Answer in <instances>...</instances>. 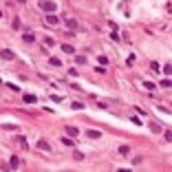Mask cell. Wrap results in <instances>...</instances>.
I'll list each match as a JSON object with an SVG mask.
<instances>
[{"instance_id": "obj_6", "label": "cell", "mask_w": 172, "mask_h": 172, "mask_svg": "<svg viewBox=\"0 0 172 172\" xmlns=\"http://www.w3.org/2000/svg\"><path fill=\"white\" fill-rule=\"evenodd\" d=\"M66 135H69V137H77V135H80V130H77L75 126H66Z\"/></svg>"}, {"instance_id": "obj_15", "label": "cell", "mask_w": 172, "mask_h": 172, "mask_svg": "<svg viewBox=\"0 0 172 172\" xmlns=\"http://www.w3.org/2000/svg\"><path fill=\"white\" fill-rule=\"evenodd\" d=\"M44 44H46V46H55V40H53V38H49V36H46V38H44Z\"/></svg>"}, {"instance_id": "obj_4", "label": "cell", "mask_w": 172, "mask_h": 172, "mask_svg": "<svg viewBox=\"0 0 172 172\" xmlns=\"http://www.w3.org/2000/svg\"><path fill=\"white\" fill-rule=\"evenodd\" d=\"M38 148H42L44 152H51V146H49V141H46V139H38Z\"/></svg>"}, {"instance_id": "obj_9", "label": "cell", "mask_w": 172, "mask_h": 172, "mask_svg": "<svg viewBox=\"0 0 172 172\" xmlns=\"http://www.w3.org/2000/svg\"><path fill=\"white\" fill-rule=\"evenodd\" d=\"M49 64H51V66H62V60H60V57H51Z\"/></svg>"}, {"instance_id": "obj_13", "label": "cell", "mask_w": 172, "mask_h": 172, "mask_svg": "<svg viewBox=\"0 0 172 172\" xmlns=\"http://www.w3.org/2000/svg\"><path fill=\"white\" fill-rule=\"evenodd\" d=\"M62 51H64V53H75V49H73L71 44H62Z\"/></svg>"}, {"instance_id": "obj_3", "label": "cell", "mask_w": 172, "mask_h": 172, "mask_svg": "<svg viewBox=\"0 0 172 172\" xmlns=\"http://www.w3.org/2000/svg\"><path fill=\"white\" fill-rule=\"evenodd\" d=\"M0 57H2V60H13L15 57V53L11 49H2V53H0Z\"/></svg>"}, {"instance_id": "obj_20", "label": "cell", "mask_w": 172, "mask_h": 172, "mask_svg": "<svg viewBox=\"0 0 172 172\" xmlns=\"http://www.w3.org/2000/svg\"><path fill=\"white\" fill-rule=\"evenodd\" d=\"M0 18H2V11H0Z\"/></svg>"}, {"instance_id": "obj_18", "label": "cell", "mask_w": 172, "mask_h": 172, "mask_svg": "<svg viewBox=\"0 0 172 172\" xmlns=\"http://www.w3.org/2000/svg\"><path fill=\"white\" fill-rule=\"evenodd\" d=\"M128 150H130L128 146H119V155H128Z\"/></svg>"}, {"instance_id": "obj_16", "label": "cell", "mask_w": 172, "mask_h": 172, "mask_svg": "<svg viewBox=\"0 0 172 172\" xmlns=\"http://www.w3.org/2000/svg\"><path fill=\"white\" fill-rule=\"evenodd\" d=\"M18 146L27 148V146H29V143H27V139H24V137H18Z\"/></svg>"}, {"instance_id": "obj_2", "label": "cell", "mask_w": 172, "mask_h": 172, "mask_svg": "<svg viewBox=\"0 0 172 172\" xmlns=\"http://www.w3.org/2000/svg\"><path fill=\"white\" fill-rule=\"evenodd\" d=\"M46 24H51V27L60 24V20H57V15H55V13H46Z\"/></svg>"}, {"instance_id": "obj_11", "label": "cell", "mask_w": 172, "mask_h": 172, "mask_svg": "<svg viewBox=\"0 0 172 172\" xmlns=\"http://www.w3.org/2000/svg\"><path fill=\"white\" fill-rule=\"evenodd\" d=\"M62 143H64V146H69V148H71V146H75V141H73L71 137H64V139H62Z\"/></svg>"}, {"instance_id": "obj_21", "label": "cell", "mask_w": 172, "mask_h": 172, "mask_svg": "<svg viewBox=\"0 0 172 172\" xmlns=\"http://www.w3.org/2000/svg\"><path fill=\"white\" fill-rule=\"evenodd\" d=\"M126 2H128V0H126Z\"/></svg>"}, {"instance_id": "obj_17", "label": "cell", "mask_w": 172, "mask_h": 172, "mask_svg": "<svg viewBox=\"0 0 172 172\" xmlns=\"http://www.w3.org/2000/svg\"><path fill=\"white\" fill-rule=\"evenodd\" d=\"M170 71H172V64H170V62H168V64L163 66V73H166V75H170Z\"/></svg>"}, {"instance_id": "obj_8", "label": "cell", "mask_w": 172, "mask_h": 172, "mask_svg": "<svg viewBox=\"0 0 172 172\" xmlns=\"http://www.w3.org/2000/svg\"><path fill=\"white\" fill-rule=\"evenodd\" d=\"M66 27H69V29H77V20L69 18V20H66Z\"/></svg>"}, {"instance_id": "obj_1", "label": "cell", "mask_w": 172, "mask_h": 172, "mask_svg": "<svg viewBox=\"0 0 172 172\" xmlns=\"http://www.w3.org/2000/svg\"><path fill=\"white\" fill-rule=\"evenodd\" d=\"M40 9L46 11V13H55L57 5H55V2H51V0H44V2H40Z\"/></svg>"}, {"instance_id": "obj_14", "label": "cell", "mask_w": 172, "mask_h": 172, "mask_svg": "<svg viewBox=\"0 0 172 172\" xmlns=\"http://www.w3.org/2000/svg\"><path fill=\"white\" fill-rule=\"evenodd\" d=\"M22 40H24V42H33V40H36V36H33V33H24Z\"/></svg>"}, {"instance_id": "obj_12", "label": "cell", "mask_w": 172, "mask_h": 172, "mask_svg": "<svg viewBox=\"0 0 172 172\" xmlns=\"http://www.w3.org/2000/svg\"><path fill=\"white\" fill-rule=\"evenodd\" d=\"M71 108H73V110H82V108H84V104H82V101H73Z\"/></svg>"}, {"instance_id": "obj_5", "label": "cell", "mask_w": 172, "mask_h": 172, "mask_svg": "<svg viewBox=\"0 0 172 172\" xmlns=\"http://www.w3.org/2000/svg\"><path fill=\"white\" fill-rule=\"evenodd\" d=\"M22 99H24L27 104H36L38 97H36V95H31V93H27V95H22Z\"/></svg>"}, {"instance_id": "obj_10", "label": "cell", "mask_w": 172, "mask_h": 172, "mask_svg": "<svg viewBox=\"0 0 172 172\" xmlns=\"http://www.w3.org/2000/svg\"><path fill=\"white\" fill-rule=\"evenodd\" d=\"M88 137H91V139H99L101 132H99V130H88Z\"/></svg>"}, {"instance_id": "obj_7", "label": "cell", "mask_w": 172, "mask_h": 172, "mask_svg": "<svg viewBox=\"0 0 172 172\" xmlns=\"http://www.w3.org/2000/svg\"><path fill=\"white\" fill-rule=\"evenodd\" d=\"M9 168H11V170L20 168V159H18V157H11V163H9Z\"/></svg>"}, {"instance_id": "obj_19", "label": "cell", "mask_w": 172, "mask_h": 172, "mask_svg": "<svg viewBox=\"0 0 172 172\" xmlns=\"http://www.w3.org/2000/svg\"><path fill=\"white\" fill-rule=\"evenodd\" d=\"M99 64L106 66V64H108V57H106V55H99Z\"/></svg>"}]
</instances>
